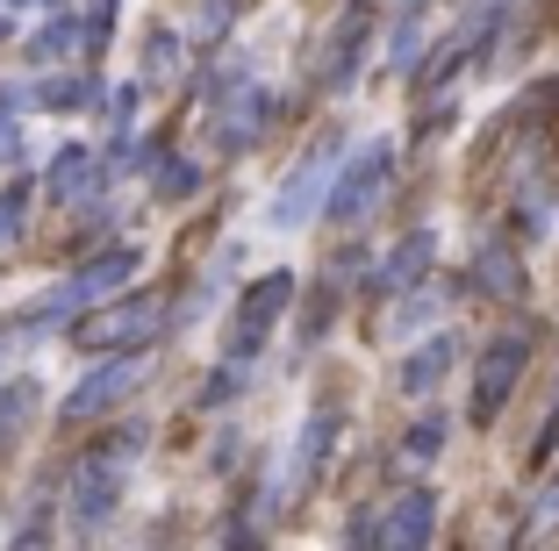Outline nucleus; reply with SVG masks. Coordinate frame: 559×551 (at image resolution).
I'll use <instances>...</instances> for the list:
<instances>
[{
	"label": "nucleus",
	"mask_w": 559,
	"mask_h": 551,
	"mask_svg": "<svg viewBox=\"0 0 559 551\" xmlns=\"http://www.w3.org/2000/svg\"><path fill=\"white\" fill-rule=\"evenodd\" d=\"M173 323V309H165L158 294H130V301H116V309H86L80 323H72V344L80 351H144L151 330Z\"/></svg>",
	"instance_id": "5"
},
{
	"label": "nucleus",
	"mask_w": 559,
	"mask_h": 551,
	"mask_svg": "<svg viewBox=\"0 0 559 551\" xmlns=\"http://www.w3.org/2000/svg\"><path fill=\"white\" fill-rule=\"evenodd\" d=\"M395 172H402L395 136H366L359 151H345V165H337V179H330V194H323V215L337 229H366L380 215V201L395 194Z\"/></svg>",
	"instance_id": "2"
},
{
	"label": "nucleus",
	"mask_w": 559,
	"mask_h": 551,
	"mask_svg": "<svg viewBox=\"0 0 559 551\" xmlns=\"http://www.w3.org/2000/svg\"><path fill=\"white\" fill-rule=\"evenodd\" d=\"M144 373H151L144 351H100V366H86L80 387L66 394L58 422H94V416H108V408H122V402H130V387H136Z\"/></svg>",
	"instance_id": "7"
},
{
	"label": "nucleus",
	"mask_w": 559,
	"mask_h": 551,
	"mask_svg": "<svg viewBox=\"0 0 559 551\" xmlns=\"http://www.w3.org/2000/svg\"><path fill=\"white\" fill-rule=\"evenodd\" d=\"M366 29H373V0H352L345 15L330 22L323 50H316V86L323 94H345L359 80V58H366Z\"/></svg>",
	"instance_id": "8"
},
{
	"label": "nucleus",
	"mask_w": 559,
	"mask_h": 551,
	"mask_svg": "<svg viewBox=\"0 0 559 551\" xmlns=\"http://www.w3.org/2000/svg\"><path fill=\"white\" fill-rule=\"evenodd\" d=\"M295 309V273H259L245 294H237L230 323H223V358H259L273 344L280 315Z\"/></svg>",
	"instance_id": "4"
},
{
	"label": "nucleus",
	"mask_w": 559,
	"mask_h": 551,
	"mask_svg": "<svg viewBox=\"0 0 559 551\" xmlns=\"http://www.w3.org/2000/svg\"><path fill=\"white\" fill-rule=\"evenodd\" d=\"M388 508V530H380V544H430L438 537V494L430 487H409V494H395Z\"/></svg>",
	"instance_id": "14"
},
{
	"label": "nucleus",
	"mask_w": 559,
	"mask_h": 551,
	"mask_svg": "<svg viewBox=\"0 0 559 551\" xmlns=\"http://www.w3.org/2000/svg\"><path fill=\"white\" fill-rule=\"evenodd\" d=\"M380 530H388V508L366 502V508H352V523H345L337 537H345V544H380Z\"/></svg>",
	"instance_id": "24"
},
{
	"label": "nucleus",
	"mask_w": 559,
	"mask_h": 551,
	"mask_svg": "<svg viewBox=\"0 0 559 551\" xmlns=\"http://www.w3.org/2000/svg\"><path fill=\"white\" fill-rule=\"evenodd\" d=\"M395 301H402V309L395 315H388V323H380V330H388V344H395V337H409V330H438V315L444 309H452V301H460V287H444V294H395Z\"/></svg>",
	"instance_id": "16"
},
{
	"label": "nucleus",
	"mask_w": 559,
	"mask_h": 551,
	"mask_svg": "<svg viewBox=\"0 0 559 551\" xmlns=\"http://www.w3.org/2000/svg\"><path fill=\"white\" fill-rule=\"evenodd\" d=\"M158 72L165 80L180 72V29H165V22L151 29V50H144V80H158Z\"/></svg>",
	"instance_id": "23"
},
{
	"label": "nucleus",
	"mask_w": 559,
	"mask_h": 551,
	"mask_svg": "<svg viewBox=\"0 0 559 551\" xmlns=\"http://www.w3.org/2000/svg\"><path fill=\"white\" fill-rule=\"evenodd\" d=\"M265 122H273V100H265V86H245V80H237V94L223 100V115L209 122V144L223 151V158H245V151L265 136Z\"/></svg>",
	"instance_id": "11"
},
{
	"label": "nucleus",
	"mask_w": 559,
	"mask_h": 551,
	"mask_svg": "<svg viewBox=\"0 0 559 551\" xmlns=\"http://www.w3.org/2000/svg\"><path fill=\"white\" fill-rule=\"evenodd\" d=\"M136 265H144V251L136 243H116V251H100V259H86L80 273L66 279V287H50V294H36L29 309L8 323V337H22V330H50V323H80L94 301H108V294H122L136 279Z\"/></svg>",
	"instance_id": "1"
},
{
	"label": "nucleus",
	"mask_w": 559,
	"mask_h": 551,
	"mask_svg": "<svg viewBox=\"0 0 559 551\" xmlns=\"http://www.w3.org/2000/svg\"><path fill=\"white\" fill-rule=\"evenodd\" d=\"M8 8H58V0H8Z\"/></svg>",
	"instance_id": "26"
},
{
	"label": "nucleus",
	"mask_w": 559,
	"mask_h": 551,
	"mask_svg": "<svg viewBox=\"0 0 559 551\" xmlns=\"http://www.w3.org/2000/svg\"><path fill=\"white\" fill-rule=\"evenodd\" d=\"M245 380H251V358H223V366L201 380V408H230V402H245Z\"/></svg>",
	"instance_id": "20"
},
{
	"label": "nucleus",
	"mask_w": 559,
	"mask_h": 551,
	"mask_svg": "<svg viewBox=\"0 0 559 551\" xmlns=\"http://www.w3.org/2000/svg\"><path fill=\"white\" fill-rule=\"evenodd\" d=\"M474 273H480V287H488V294H516V287H524V273H516V259L502 251V243H480Z\"/></svg>",
	"instance_id": "22"
},
{
	"label": "nucleus",
	"mask_w": 559,
	"mask_h": 551,
	"mask_svg": "<svg viewBox=\"0 0 559 551\" xmlns=\"http://www.w3.org/2000/svg\"><path fill=\"white\" fill-rule=\"evenodd\" d=\"M22 215H29V187H0V243H15L22 237Z\"/></svg>",
	"instance_id": "25"
},
{
	"label": "nucleus",
	"mask_w": 559,
	"mask_h": 551,
	"mask_svg": "<svg viewBox=\"0 0 559 551\" xmlns=\"http://www.w3.org/2000/svg\"><path fill=\"white\" fill-rule=\"evenodd\" d=\"M158 172H151V194L158 201H194L201 194V172H194V158H151Z\"/></svg>",
	"instance_id": "21"
},
{
	"label": "nucleus",
	"mask_w": 559,
	"mask_h": 551,
	"mask_svg": "<svg viewBox=\"0 0 559 551\" xmlns=\"http://www.w3.org/2000/svg\"><path fill=\"white\" fill-rule=\"evenodd\" d=\"M80 50H86V22L80 15H58V22H44V29H36L29 58H36V65H58V58H80Z\"/></svg>",
	"instance_id": "17"
},
{
	"label": "nucleus",
	"mask_w": 559,
	"mask_h": 551,
	"mask_svg": "<svg viewBox=\"0 0 559 551\" xmlns=\"http://www.w3.org/2000/svg\"><path fill=\"white\" fill-rule=\"evenodd\" d=\"M466 358L460 330H430L424 344H416L409 358H395V394H409V402H430V394L452 380V366Z\"/></svg>",
	"instance_id": "9"
},
{
	"label": "nucleus",
	"mask_w": 559,
	"mask_h": 551,
	"mask_svg": "<svg viewBox=\"0 0 559 551\" xmlns=\"http://www.w3.org/2000/svg\"><path fill=\"white\" fill-rule=\"evenodd\" d=\"M94 187H108V179H100V165H94L86 144H66L58 158L44 165V194L50 201H80V194H94Z\"/></svg>",
	"instance_id": "15"
},
{
	"label": "nucleus",
	"mask_w": 559,
	"mask_h": 551,
	"mask_svg": "<svg viewBox=\"0 0 559 551\" xmlns=\"http://www.w3.org/2000/svg\"><path fill=\"white\" fill-rule=\"evenodd\" d=\"M452 444V416H438V408H424V416L409 422V438H402V452H409V466H430V458Z\"/></svg>",
	"instance_id": "18"
},
{
	"label": "nucleus",
	"mask_w": 559,
	"mask_h": 551,
	"mask_svg": "<svg viewBox=\"0 0 559 551\" xmlns=\"http://www.w3.org/2000/svg\"><path fill=\"white\" fill-rule=\"evenodd\" d=\"M116 502H122V472L108 458H86L72 472V537H100L116 523Z\"/></svg>",
	"instance_id": "10"
},
{
	"label": "nucleus",
	"mask_w": 559,
	"mask_h": 551,
	"mask_svg": "<svg viewBox=\"0 0 559 551\" xmlns=\"http://www.w3.org/2000/svg\"><path fill=\"white\" fill-rule=\"evenodd\" d=\"M430 259H438V229H409V237L373 265V294H409L430 279Z\"/></svg>",
	"instance_id": "13"
},
{
	"label": "nucleus",
	"mask_w": 559,
	"mask_h": 551,
	"mask_svg": "<svg viewBox=\"0 0 559 551\" xmlns=\"http://www.w3.org/2000/svg\"><path fill=\"white\" fill-rule=\"evenodd\" d=\"M524 366H531V323L495 330V337L480 344V358H474V422L502 416V402H510L516 380H524Z\"/></svg>",
	"instance_id": "6"
},
{
	"label": "nucleus",
	"mask_w": 559,
	"mask_h": 551,
	"mask_svg": "<svg viewBox=\"0 0 559 551\" xmlns=\"http://www.w3.org/2000/svg\"><path fill=\"white\" fill-rule=\"evenodd\" d=\"M337 438H345V416L337 408H309V422H301V438H295V452H287V494H301V487H316L323 480V466L337 458Z\"/></svg>",
	"instance_id": "12"
},
{
	"label": "nucleus",
	"mask_w": 559,
	"mask_h": 551,
	"mask_svg": "<svg viewBox=\"0 0 559 551\" xmlns=\"http://www.w3.org/2000/svg\"><path fill=\"white\" fill-rule=\"evenodd\" d=\"M94 94H100L94 80H66V72H58V80H36V86H29V100H36V108H50V115H80Z\"/></svg>",
	"instance_id": "19"
},
{
	"label": "nucleus",
	"mask_w": 559,
	"mask_h": 551,
	"mask_svg": "<svg viewBox=\"0 0 559 551\" xmlns=\"http://www.w3.org/2000/svg\"><path fill=\"white\" fill-rule=\"evenodd\" d=\"M337 165H345V130H323L309 144V158L295 165V172L273 187V201H265V229H301L323 215V194L330 179H337Z\"/></svg>",
	"instance_id": "3"
}]
</instances>
